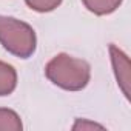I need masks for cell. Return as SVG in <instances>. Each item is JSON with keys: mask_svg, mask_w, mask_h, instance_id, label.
<instances>
[{"mask_svg": "<svg viewBox=\"0 0 131 131\" xmlns=\"http://www.w3.org/2000/svg\"><path fill=\"white\" fill-rule=\"evenodd\" d=\"M45 74L49 82L62 90L80 91L91 79V68L85 60L62 52L46 63Z\"/></svg>", "mask_w": 131, "mask_h": 131, "instance_id": "6da1fadb", "label": "cell"}, {"mask_svg": "<svg viewBox=\"0 0 131 131\" xmlns=\"http://www.w3.org/2000/svg\"><path fill=\"white\" fill-rule=\"evenodd\" d=\"M0 43L13 56L28 59L37 46L36 31L28 23L8 16H0Z\"/></svg>", "mask_w": 131, "mask_h": 131, "instance_id": "7a4b0ae2", "label": "cell"}, {"mask_svg": "<svg viewBox=\"0 0 131 131\" xmlns=\"http://www.w3.org/2000/svg\"><path fill=\"white\" fill-rule=\"evenodd\" d=\"M110 56H111V63L113 70L116 74V80L125 97H129V59L128 56L116 45H110Z\"/></svg>", "mask_w": 131, "mask_h": 131, "instance_id": "3957f363", "label": "cell"}, {"mask_svg": "<svg viewBox=\"0 0 131 131\" xmlns=\"http://www.w3.org/2000/svg\"><path fill=\"white\" fill-rule=\"evenodd\" d=\"M17 86V73L13 65L0 60V97L9 96Z\"/></svg>", "mask_w": 131, "mask_h": 131, "instance_id": "277c9868", "label": "cell"}, {"mask_svg": "<svg viewBox=\"0 0 131 131\" xmlns=\"http://www.w3.org/2000/svg\"><path fill=\"white\" fill-rule=\"evenodd\" d=\"M82 2L85 8L96 16L111 14L122 5V0H82Z\"/></svg>", "mask_w": 131, "mask_h": 131, "instance_id": "5b68a950", "label": "cell"}, {"mask_svg": "<svg viewBox=\"0 0 131 131\" xmlns=\"http://www.w3.org/2000/svg\"><path fill=\"white\" fill-rule=\"evenodd\" d=\"M22 128V119L16 111L0 108V131H20Z\"/></svg>", "mask_w": 131, "mask_h": 131, "instance_id": "8992f818", "label": "cell"}, {"mask_svg": "<svg viewBox=\"0 0 131 131\" xmlns=\"http://www.w3.org/2000/svg\"><path fill=\"white\" fill-rule=\"evenodd\" d=\"M25 2L32 11L49 13V11H54L62 3V0H25Z\"/></svg>", "mask_w": 131, "mask_h": 131, "instance_id": "52a82bcc", "label": "cell"}, {"mask_svg": "<svg viewBox=\"0 0 131 131\" xmlns=\"http://www.w3.org/2000/svg\"><path fill=\"white\" fill-rule=\"evenodd\" d=\"M73 129L77 131V129H82V131H86V129H105L102 125L96 123V122H91L88 119H77L76 123L73 125Z\"/></svg>", "mask_w": 131, "mask_h": 131, "instance_id": "ba28073f", "label": "cell"}]
</instances>
